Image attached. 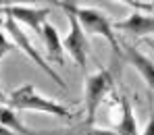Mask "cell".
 <instances>
[{"label": "cell", "mask_w": 154, "mask_h": 135, "mask_svg": "<svg viewBox=\"0 0 154 135\" xmlns=\"http://www.w3.org/2000/svg\"><path fill=\"white\" fill-rule=\"evenodd\" d=\"M6 102V98H4V92H2V85H0V106Z\"/></svg>", "instance_id": "e0dca14e"}, {"label": "cell", "mask_w": 154, "mask_h": 135, "mask_svg": "<svg viewBox=\"0 0 154 135\" xmlns=\"http://www.w3.org/2000/svg\"><path fill=\"white\" fill-rule=\"evenodd\" d=\"M146 2H150V4H152V6H154V0H146Z\"/></svg>", "instance_id": "ac0fdd59"}, {"label": "cell", "mask_w": 154, "mask_h": 135, "mask_svg": "<svg viewBox=\"0 0 154 135\" xmlns=\"http://www.w3.org/2000/svg\"><path fill=\"white\" fill-rule=\"evenodd\" d=\"M121 4H127L133 8V13H154V6L146 0H117Z\"/></svg>", "instance_id": "4fadbf2b"}, {"label": "cell", "mask_w": 154, "mask_h": 135, "mask_svg": "<svg viewBox=\"0 0 154 135\" xmlns=\"http://www.w3.org/2000/svg\"><path fill=\"white\" fill-rule=\"evenodd\" d=\"M77 0H58V6L65 10L67 15V21H69V31L67 35L63 38V50L71 54V58L75 60V64L81 71H88V54H90V44H88V38L83 33V29L79 25L75 17V6Z\"/></svg>", "instance_id": "7a4b0ae2"}, {"label": "cell", "mask_w": 154, "mask_h": 135, "mask_svg": "<svg viewBox=\"0 0 154 135\" xmlns=\"http://www.w3.org/2000/svg\"><path fill=\"white\" fill-rule=\"evenodd\" d=\"M0 127H4V129H8V131H13V133H17V135L19 133L21 135H35L31 129H27L21 121H17L15 110H11V108H6V106H0Z\"/></svg>", "instance_id": "8fae6325"}, {"label": "cell", "mask_w": 154, "mask_h": 135, "mask_svg": "<svg viewBox=\"0 0 154 135\" xmlns=\"http://www.w3.org/2000/svg\"><path fill=\"white\" fill-rule=\"evenodd\" d=\"M115 85V71L112 69H102L90 77H85V116H88V127L94 125L96 112L104 98L112 92Z\"/></svg>", "instance_id": "5b68a950"}, {"label": "cell", "mask_w": 154, "mask_h": 135, "mask_svg": "<svg viewBox=\"0 0 154 135\" xmlns=\"http://www.w3.org/2000/svg\"><path fill=\"white\" fill-rule=\"evenodd\" d=\"M121 56L142 75V79L146 81L148 89L154 92V60H150L146 54H142L133 44H127V46L121 50Z\"/></svg>", "instance_id": "ba28073f"}, {"label": "cell", "mask_w": 154, "mask_h": 135, "mask_svg": "<svg viewBox=\"0 0 154 135\" xmlns=\"http://www.w3.org/2000/svg\"><path fill=\"white\" fill-rule=\"evenodd\" d=\"M25 4H58V0H0V10L11 6H25Z\"/></svg>", "instance_id": "7c38bea8"}, {"label": "cell", "mask_w": 154, "mask_h": 135, "mask_svg": "<svg viewBox=\"0 0 154 135\" xmlns=\"http://www.w3.org/2000/svg\"><path fill=\"white\" fill-rule=\"evenodd\" d=\"M142 135H154V110L150 108V116H148V125H146V129H144V133Z\"/></svg>", "instance_id": "9a60e30c"}, {"label": "cell", "mask_w": 154, "mask_h": 135, "mask_svg": "<svg viewBox=\"0 0 154 135\" xmlns=\"http://www.w3.org/2000/svg\"><path fill=\"white\" fill-rule=\"evenodd\" d=\"M90 135H92V133H90Z\"/></svg>", "instance_id": "d6986e66"}, {"label": "cell", "mask_w": 154, "mask_h": 135, "mask_svg": "<svg viewBox=\"0 0 154 135\" xmlns=\"http://www.w3.org/2000/svg\"><path fill=\"white\" fill-rule=\"evenodd\" d=\"M42 40L46 44V50H48V56L56 64L65 67V56H63V38L58 35V29L54 25H50L48 21L42 27Z\"/></svg>", "instance_id": "30bf717a"}, {"label": "cell", "mask_w": 154, "mask_h": 135, "mask_svg": "<svg viewBox=\"0 0 154 135\" xmlns=\"http://www.w3.org/2000/svg\"><path fill=\"white\" fill-rule=\"evenodd\" d=\"M0 15H2V13H0ZM2 19H4V21H2L0 25L4 27V33H6V35H8V40L15 44V48H19V50H21V52H23L27 58L33 62V64H38V67H40V69H42V71H44V73H46V75H48L54 83H58L60 87H67L65 79H63V77H60V75L52 69L50 64L44 60V56H42V54L33 48V44L29 42V38H27L25 31L21 29V25H19V23H15L11 17H4V15H2Z\"/></svg>", "instance_id": "3957f363"}, {"label": "cell", "mask_w": 154, "mask_h": 135, "mask_svg": "<svg viewBox=\"0 0 154 135\" xmlns=\"http://www.w3.org/2000/svg\"><path fill=\"white\" fill-rule=\"evenodd\" d=\"M119 108H121V116L117 123V135H140L137 133V121L133 114L131 100L125 92L119 94Z\"/></svg>", "instance_id": "9c48e42d"}, {"label": "cell", "mask_w": 154, "mask_h": 135, "mask_svg": "<svg viewBox=\"0 0 154 135\" xmlns=\"http://www.w3.org/2000/svg\"><path fill=\"white\" fill-rule=\"evenodd\" d=\"M6 108L11 110H33V112H44V114H52V116H58V118H75L77 114L73 110L65 106V104H58L54 100H48L44 96H40L31 83H25L17 89H13L8 96H6Z\"/></svg>", "instance_id": "6da1fadb"}, {"label": "cell", "mask_w": 154, "mask_h": 135, "mask_svg": "<svg viewBox=\"0 0 154 135\" xmlns=\"http://www.w3.org/2000/svg\"><path fill=\"white\" fill-rule=\"evenodd\" d=\"M144 42H146V44H148V46L154 50V40H152V38H144Z\"/></svg>", "instance_id": "2e32d148"}, {"label": "cell", "mask_w": 154, "mask_h": 135, "mask_svg": "<svg viewBox=\"0 0 154 135\" xmlns=\"http://www.w3.org/2000/svg\"><path fill=\"white\" fill-rule=\"evenodd\" d=\"M0 13L4 17H11L15 23L27 25L29 29L42 35V27L50 15V8L48 6H42V8L40 6H11V8H2Z\"/></svg>", "instance_id": "8992f818"}, {"label": "cell", "mask_w": 154, "mask_h": 135, "mask_svg": "<svg viewBox=\"0 0 154 135\" xmlns=\"http://www.w3.org/2000/svg\"><path fill=\"white\" fill-rule=\"evenodd\" d=\"M112 31H123L133 38H148L154 35V15L150 13H131L127 19L115 21Z\"/></svg>", "instance_id": "52a82bcc"}, {"label": "cell", "mask_w": 154, "mask_h": 135, "mask_svg": "<svg viewBox=\"0 0 154 135\" xmlns=\"http://www.w3.org/2000/svg\"><path fill=\"white\" fill-rule=\"evenodd\" d=\"M73 10H75V17L79 21V25H81V29H83V33H85V38L88 35H102L110 44L112 52L117 56H121V44L115 38L112 21L104 13H100L98 8H92V6H77V2L73 6Z\"/></svg>", "instance_id": "277c9868"}, {"label": "cell", "mask_w": 154, "mask_h": 135, "mask_svg": "<svg viewBox=\"0 0 154 135\" xmlns=\"http://www.w3.org/2000/svg\"><path fill=\"white\" fill-rule=\"evenodd\" d=\"M0 23H2V15H0ZM15 50V44L8 40V35L4 33V29L0 27V62H2V58L6 56V54H11Z\"/></svg>", "instance_id": "5bb4252c"}]
</instances>
